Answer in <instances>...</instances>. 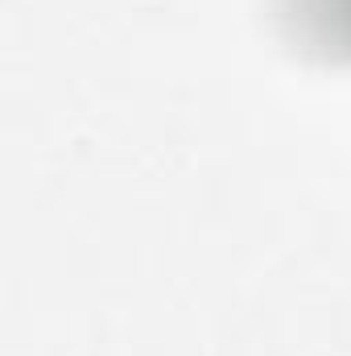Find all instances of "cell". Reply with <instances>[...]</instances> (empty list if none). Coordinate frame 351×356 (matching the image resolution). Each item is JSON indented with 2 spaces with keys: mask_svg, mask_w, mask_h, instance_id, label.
Instances as JSON below:
<instances>
[{
  "mask_svg": "<svg viewBox=\"0 0 351 356\" xmlns=\"http://www.w3.org/2000/svg\"><path fill=\"white\" fill-rule=\"evenodd\" d=\"M285 38L323 63H351V0H277Z\"/></svg>",
  "mask_w": 351,
  "mask_h": 356,
  "instance_id": "obj_1",
  "label": "cell"
}]
</instances>
